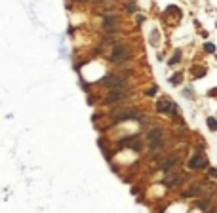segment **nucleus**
I'll list each match as a JSON object with an SVG mask.
<instances>
[{
    "label": "nucleus",
    "instance_id": "12",
    "mask_svg": "<svg viewBox=\"0 0 217 213\" xmlns=\"http://www.w3.org/2000/svg\"><path fill=\"white\" fill-rule=\"evenodd\" d=\"M126 8H128V12H135V10H137L133 2H128V4H126Z\"/></svg>",
    "mask_w": 217,
    "mask_h": 213
},
{
    "label": "nucleus",
    "instance_id": "11",
    "mask_svg": "<svg viewBox=\"0 0 217 213\" xmlns=\"http://www.w3.org/2000/svg\"><path fill=\"white\" fill-rule=\"evenodd\" d=\"M179 57H181V51H175V55H173V59H171L169 63H171V65H175V63L179 61Z\"/></svg>",
    "mask_w": 217,
    "mask_h": 213
},
{
    "label": "nucleus",
    "instance_id": "8",
    "mask_svg": "<svg viewBox=\"0 0 217 213\" xmlns=\"http://www.w3.org/2000/svg\"><path fill=\"white\" fill-rule=\"evenodd\" d=\"M158 110H162V113H175V105L171 101H162L158 105Z\"/></svg>",
    "mask_w": 217,
    "mask_h": 213
},
{
    "label": "nucleus",
    "instance_id": "5",
    "mask_svg": "<svg viewBox=\"0 0 217 213\" xmlns=\"http://www.w3.org/2000/svg\"><path fill=\"white\" fill-rule=\"evenodd\" d=\"M126 95H128V92H126L122 86H118V88H112V92H111V95L107 97V101H109V103H112V101L122 99V97H126Z\"/></svg>",
    "mask_w": 217,
    "mask_h": 213
},
{
    "label": "nucleus",
    "instance_id": "1",
    "mask_svg": "<svg viewBox=\"0 0 217 213\" xmlns=\"http://www.w3.org/2000/svg\"><path fill=\"white\" fill-rule=\"evenodd\" d=\"M130 57V48L126 44H116L114 46V51H112V61L114 63H122Z\"/></svg>",
    "mask_w": 217,
    "mask_h": 213
},
{
    "label": "nucleus",
    "instance_id": "9",
    "mask_svg": "<svg viewBox=\"0 0 217 213\" xmlns=\"http://www.w3.org/2000/svg\"><path fill=\"white\" fill-rule=\"evenodd\" d=\"M175 162H177V158H175V156H171V158H168L166 162H162L160 167H162L164 171H171V170H173V166H175Z\"/></svg>",
    "mask_w": 217,
    "mask_h": 213
},
{
    "label": "nucleus",
    "instance_id": "7",
    "mask_svg": "<svg viewBox=\"0 0 217 213\" xmlns=\"http://www.w3.org/2000/svg\"><path fill=\"white\" fill-rule=\"evenodd\" d=\"M181 179H183V177H181L179 173H171V175H168V177L164 179V185H166V186H173V185H177V183L181 181Z\"/></svg>",
    "mask_w": 217,
    "mask_h": 213
},
{
    "label": "nucleus",
    "instance_id": "3",
    "mask_svg": "<svg viewBox=\"0 0 217 213\" xmlns=\"http://www.w3.org/2000/svg\"><path fill=\"white\" fill-rule=\"evenodd\" d=\"M116 25H118V17L116 15H105V19H103V27L107 29V32H114L116 31Z\"/></svg>",
    "mask_w": 217,
    "mask_h": 213
},
{
    "label": "nucleus",
    "instance_id": "6",
    "mask_svg": "<svg viewBox=\"0 0 217 213\" xmlns=\"http://www.w3.org/2000/svg\"><path fill=\"white\" fill-rule=\"evenodd\" d=\"M190 167L192 170H200V167H206V158L202 154H196L194 158L190 160Z\"/></svg>",
    "mask_w": 217,
    "mask_h": 213
},
{
    "label": "nucleus",
    "instance_id": "14",
    "mask_svg": "<svg viewBox=\"0 0 217 213\" xmlns=\"http://www.w3.org/2000/svg\"><path fill=\"white\" fill-rule=\"evenodd\" d=\"M147 93H148V95H154V93H156V88H151V89H148Z\"/></svg>",
    "mask_w": 217,
    "mask_h": 213
},
{
    "label": "nucleus",
    "instance_id": "2",
    "mask_svg": "<svg viewBox=\"0 0 217 213\" xmlns=\"http://www.w3.org/2000/svg\"><path fill=\"white\" fill-rule=\"evenodd\" d=\"M124 82H126V78L124 76H118V74H109L107 78H103V80H101L103 86H111V88H118Z\"/></svg>",
    "mask_w": 217,
    "mask_h": 213
},
{
    "label": "nucleus",
    "instance_id": "4",
    "mask_svg": "<svg viewBox=\"0 0 217 213\" xmlns=\"http://www.w3.org/2000/svg\"><path fill=\"white\" fill-rule=\"evenodd\" d=\"M148 137H151V143H152V147H154V149L162 147L164 137H162V131H160V129H152L151 133H148Z\"/></svg>",
    "mask_w": 217,
    "mask_h": 213
},
{
    "label": "nucleus",
    "instance_id": "13",
    "mask_svg": "<svg viewBox=\"0 0 217 213\" xmlns=\"http://www.w3.org/2000/svg\"><path fill=\"white\" fill-rule=\"evenodd\" d=\"M206 50H208V51H213L215 46H213V44H206Z\"/></svg>",
    "mask_w": 217,
    "mask_h": 213
},
{
    "label": "nucleus",
    "instance_id": "10",
    "mask_svg": "<svg viewBox=\"0 0 217 213\" xmlns=\"http://www.w3.org/2000/svg\"><path fill=\"white\" fill-rule=\"evenodd\" d=\"M208 126H210L211 129H217V120H213V118H210V120H208Z\"/></svg>",
    "mask_w": 217,
    "mask_h": 213
}]
</instances>
